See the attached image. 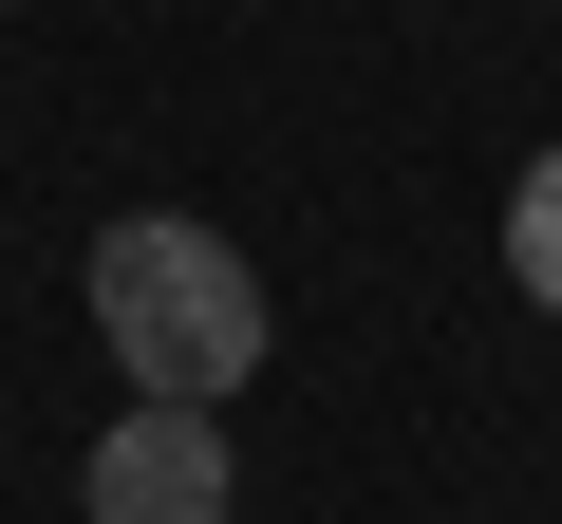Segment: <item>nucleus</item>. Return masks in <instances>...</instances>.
<instances>
[{
	"label": "nucleus",
	"instance_id": "obj_3",
	"mask_svg": "<svg viewBox=\"0 0 562 524\" xmlns=\"http://www.w3.org/2000/svg\"><path fill=\"white\" fill-rule=\"evenodd\" d=\"M506 282L562 319V150H525V187H506Z\"/></svg>",
	"mask_w": 562,
	"mask_h": 524
},
{
	"label": "nucleus",
	"instance_id": "obj_1",
	"mask_svg": "<svg viewBox=\"0 0 562 524\" xmlns=\"http://www.w3.org/2000/svg\"><path fill=\"white\" fill-rule=\"evenodd\" d=\"M94 338H113V394H150V412H225V394L262 375L281 300H262V262H244L225 225H188V206H113V225H94Z\"/></svg>",
	"mask_w": 562,
	"mask_h": 524
},
{
	"label": "nucleus",
	"instance_id": "obj_2",
	"mask_svg": "<svg viewBox=\"0 0 562 524\" xmlns=\"http://www.w3.org/2000/svg\"><path fill=\"white\" fill-rule=\"evenodd\" d=\"M76 524H244V449H225V412H150V394H113V431H94V468H76Z\"/></svg>",
	"mask_w": 562,
	"mask_h": 524
}]
</instances>
